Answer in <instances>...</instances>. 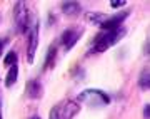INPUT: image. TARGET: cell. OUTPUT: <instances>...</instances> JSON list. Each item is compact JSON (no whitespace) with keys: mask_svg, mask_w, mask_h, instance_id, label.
I'll return each instance as SVG.
<instances>
[{"mask_svg":"<svg viewBox=\"0 0 150 119\" xmlns=\"http://www.w3.org/2000/svg\"><path fill=\"white\" fill-rule=\"evenodd\" d=\"M125 34H127V29L123 27V25L118 29H113V30H102L100 34L95 35L88 54H102V52L108 50L112 45L120 42L125 37Z\"/></svg>","mask_w":150,"mask_h":119,"instance_id":"cell-1","label":"cell"},{"mask_svg":"<svg viewBox=\"0 0 150 119\" xmlns=\"http://www.w3.org/2000/svg\"><path fill=\"white\" fill-rule=\"evenodd\" d=\"M110 96L102 89H85L77 96V103L79 104H88L92 108H105L110 104Z\"/></svg>","mask_w":150,"mask_h":119,"instance_id":"cell-2","label":"cell"},{"mask_svg":"<svg viewBox=\"0 0 150 119\" xmlns=\"http://www.w3.org/2000/svg\"><path fill=\"white\" fill-rule=\"evenodd\" d=\"M80 113V104L77 101H62L50 109L48 119H74Z\"/></svg>","mask_w":150,"mask_h":119,"instance_id":"cell-3","label":"cell"},{"mask_svg":"<svg viewBox=\"0 0 150 119\" xmlns=\"http://www.w3.org/2000/svg\"><path fill=\"white\" fill-rule=\"evenodd\" d=\"M13 22H15V30L17 34H28L30 30V14L28 7L25 2H15L13 5Z\"/></svg>","mask_w":150,"mask_h":119,"instance_id":"cell-4","label":"cell"},{"mask_svg":"<svg viewBox=\"0 0 150 119\" xmlns=\"http://www.w3.org/2000/svg\"><path fill=\"white\" fill-rule=\"evenodd\" d=\"M82 34H83V29L82 27H69L65 29L62 35H60V44H62V47H64L67 52L72 50L77 45L79 42V39L82 37Z\"/></svg>","mask_w":150,"mask_h":119,"instance_id":"cell-5","label":"cell"},{"mask_svg":"<svg viewBox=\"0 0 150 119\" xmlns=\"http://www.w3.org/2000/svg\"><path fill=\"white\" fill-rule=\"evenodd\" d=\"M38 30H40V22H35L32 25V29L28 30L27 34V40H28V45H27V62L32 64L35 60V52H37V47H38Z\"/></svg>","mask_w":150,"mask_h":119,"instance_id":"cell-6","label":"cell"},{"mask_svg":"<svg viewBox=\"0 0 150 119\" xmlns=\"http://www.w3.org/2000/svg\"><path fill=\"white\" fill-rule=\"evenodd\" d=\"M129 17H130V10H122V12H118V14H115V15H112V17H107V20L100 25V29H102V30H113V29H118V27H122V24L127 20Z\"/></svg>","mask_w":150,"mask_h":119,"instance_id":"cell-7","label":"cell"},{"mask_svg":"<svg viewBox=\"0 0 150 119\" xmlns=\"http://www.w3.org/2000/svg\"><path fill=\"white\" fill-rule=\"evenodd\" d=\"M25 94H27L28 99H42L43 96V84L38 79H30V81L25 84Z\"/></svg>","mask_w":150,"mask_h":119,"instance_id":"cell-8","label":"cell"},{"mask_svg":"<svg viewBox=\"0 0 150 119\" xmlns=\"http://www.w3.org/2000/svg\"><path fill=\"white\" fill-rule=\"evenodd\" d=\"M60 9H62V14L69 19H77L82 14V5L79 2H62Z\"/></svg>","mask_w":150,"mask_h":119,"instance_id":"cell-9","label":"cell"},{"mask_svg":"<svg viewBox=\"0 0 150 119\" xmlns=\"http://www.w3.org/2000/svg\"><path fill=\"white\" fill-rule=\"evenodd\" d=\"M57 55H59V45L57 44H50L45 54V60H43V70H50L55 67L57 62Z\"/></svg>","mask_w":150,"mask_h":119,"instance_id":"cell-10","label":"cell"},{"mask_svg":"<svg viewBox=\"0 0 150 119\" xmlns=\"http://www.w3.org/2000/svg\"><path fill=\"white\" fill-rule=\"evenodd\" d=\"M107 14H103V12H88L85 15L87 22H90L92 25H97V27H100L103 22L107 20Z\"/></svg>","mask_w":150,"mask_h":119,"instance_id":"cell-11","label":"cell"},{"mask_svg":"<svg viewBox=\"0 0 150 119\" xmlns=\"http://www.w3.org/2000/svg\"><path fill=\"white\" fill-rule=\"evenodd\" d=\"M139 87L142 89V91L149 92V89H150V70H149V67L142 69V72H140V76H139Z\"/></svg>","mask_w":150,"mask_h":119,"instance_id":"cell-12","label":"cell"},{"mask_svg":"<svg viewBox=\"0 0 150 119\" xmlns=\"http://www.w3.org/2000/svg\"><path fill=\"white\" fill-rule=\"evenodd\" d=\"M17 79H18V64L12 65L10 69H8V74H7V77H5V87L10 89V87L17 82Z\"/></svg>","mask_w":150,"mask_h":119,"instance_id":"cell-13","label":"cell"},{"mask_svg":"<svg viewBox=\"0 0 150 119\" xmlns=\"http://www.w3.org/2000/svg\"><path fill=\"white\" fill-rule=\"evenodd\" d=\"M15 64H18V54H17L15 50H10V52L4 57V65L10 69L12 65H15Z\"/></svg>","mask_w":150,"mask_h":119,"instance_id":"cell-14","label":"cell"},{"mask_svg":"<svg viewBox=\"0 0 150 119\" xmlns=\"http://www.w3.org/2000/svg\"><path fill=\"white\" fill-rule=\"evenodd\" d=\"M72 77H74L75 81H83V79H85V69L80 67V65H77V67L72 70Z\"/></svg>","mask_w":150,"mask_h":119,"instance_id":"cell-15","label":"cell"},{"mask_svg":"<svg viewBox=\"0 0 150 119\" xmlns=\"http://www.w3.org/2000/svg\"><path fill=\"white\" fill-rule=\"evenodd\" d=\"M142 118L144 119H150V104H144V111H142Z\"/></svg>","mask_w":150,"mask_h":119,"instance_id":"cell-16","label":"cell"},{"mask_svg":"<svg viewBox=\"0 0 150 119\" xmlns=\"http://www.w3.org/2000/svg\"><path fill=\"white\" fill-rule=\"evenodd\" d=\"M127 5V2H125V0H120V2H110V7H112V9H122V7H125Z\"/></svg>","mask_w":150,"mask_h":119,"instance_id":"cell-17","label":"cell"},{"mask_svg":"<svg viewBox=\"0 0 150 119\" xmlns=\"http://www.w3.org/2000/svg\"><path fill=\"white\" fill-rule=\"evenodd\" d=\"M7 44H8V39H7V37L0 39V57H2V54H4V49H5Z\"/></svg>","mask_w":150,"mask_h":119,"instance_id":"cell-18","label":"cell"},{"mask_svg":"<svg viewBox=\"0 0 150 119\" xmlns=\"http://www.w3.org/2000/svg\"><path fill=\"white\" fill-rule=\"evenodd\" d=\"M149 50H150V42H149V39H147L144 42V52H142V54H144L145 57H149V54H150Z\"/></svg>","mask_w":150,"mask_h":119,"instance_id":"cell-19","label":"cell"},{"mask_svg":"<svg viewBox=\"0 0 150 119\" xmlns=\"http://www.w3.org/2000/svg\"><path fill=\"white\" fill-rule=\"evenodd\" d=\"M55 22H57V17L50 12V14H48V25H52V24H55Z\"/></svg>","mask_w":150,"mask_h":119,"instance_id":"cell-20","label":"cell"},{"mask_svg":"<svg viewBox=\"0 0 150 119\" xmlns=\"http://www.w3.org/2000/svg\"><path fill=\"white\" fill-rule=\"evenodd\" d=\"M30 119H42V118H40V116H37V114H35V116H32V118H30Z\"/></svg>","mask_w":150,"mask_h":119,"instance_id":"cell-21","label":"cell"},{"mask_svg":"<svg viewBox=\"0 0 150 119\" xmlns=\"http://www.w3.org/2000/svg\"><path fill=\"white\" fill-rule=\"evenodd\" d=\"M0 119H2V114H0Z\"/></svg>","mask_w":150,"mask_h":119,"instance_id":"cell-22","label":"cell"},{"mask_svg":"<svg viewBox=\"0 0 150 119\" xmlns=\"http://www.w3.org/2000/svg\"><path fill=\"white\" fill-rule=\"evenodd\" d=\"M0 108H2V104H0Z\"/></svg>","mask_w":150,"mask_h":119,"instance_id":"cell-23","label":"cell"}]
</instances>
